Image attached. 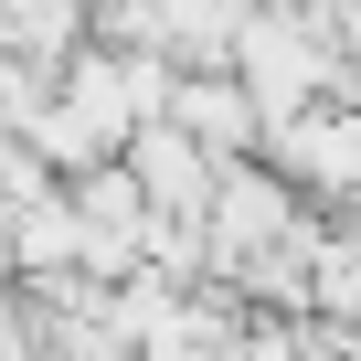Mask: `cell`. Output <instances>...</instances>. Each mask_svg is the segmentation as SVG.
<instances>
[{
    "mask_svg": "<svg viewBox=\"0 0 361 361\" xmlns=\"http://www.w3.org/2000/svg\"><path fill=\"white\" fill-rule=\"evenodd\" d=\"M170 106H180V128H192V138H213V149H224V138H234V149L255 138V96H234V85H180Z\"/></svg>",
    "mask_w": 361,
    "mask_h": 361,
    "instance_id": "cell-1",
    "label": "cell"
}]
</instances>
